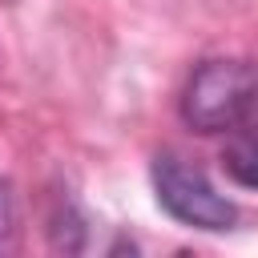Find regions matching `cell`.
<instances>
[{"label": "cell", "instance_id": "cell-4", "mask_svg": "<svg viewBox=\"0 0 258 258\" xmlns=\"http://www.w3.org/2000/svg\"><path fill=\"white\" fill-rule=\"evenodd\" d=\"M16 230V210H12V189L8 181H0V250L8 246V234Z\"/></svg>", "mask_w": 258, "mask_h": 258}, {"label": "cell", "instance_id": "cell-1", "mask_svg": "<svg viewBox=\"0 0 258 258\" xmlns=\"http://www.w3.org/2000/svg\"><path fill=\"white\" fill-rule=\"evenodd\" d=\"M258 109V69L250 60H202L181 93V121L194 133L238 129Z\"/></svg>", "mask_w": 258, "mask_h": 258}, {"label": "cell", "instance_id": "cell-2", "mask_svg": "<svg viewBox=\"0 0 258 258\" xmlns=\"http://www.w3.org/2000/svg\"><path fill=\"white\" fill-rule=\"evenodd\" d=\"M153 194H157V206L173 222L194 226V230H230L238 218L234 202L222 198L214 181L177 153L153 157Z\"/></svg>", "mask_w": 258, "mask_h": 258}, {"label": "cell", "instance_id": "cell-3", "mask_svg": "<svg viewBox=\"0 0 258 258\" xmlns=\"http://www.w3.org/2000/svg\"><path fill=\"white\" fill-rule=\"evenodd\" d=\"M222 165H226V173H230L238 185L258 189V129H250V133L234 137V141H230V149L222 153Z\"/></svg>", "mask_w": 258, "mask_h": 258}]
</instances>
